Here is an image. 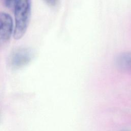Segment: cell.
<instances>
[{"instance_id": "1", "label": "cell", "mask_w": 131, "mask_h": 131, "mask_svg": "<svg viewBox=\"0 0 131 131\" xmlns=\"http://www.w3.org/2000/svg\"><path fill=\"white\" fill-rule=\"evenodd\" d=\"M31 0H19L14 9L15 27L13 36L15 39L21 38L28 28L31 16Z\"/></svg>"}, {"instance_id": "2", "label": "cell", "mask_w": 131, "mask_h": 131, "mask_svg": "<svg viewBox=\"0 0 131 131\" xmlns=\"http://www.w3.org/2000/svg\"><path fill=\"white\" fill-rule=\"evenodd\" d=\"M34 56L33 50L30 48H20L12 52L9 63L13 69H18L29 63Z\"/></svg>"}, {"instance_id": "3", "label": "cell", "mask_w": 131, "mask_h": 131, "mask_svg": "<svg viewBox=\"0 0 131 131\" xmlns=\"http://www.w3.org/2000/svg\"><path fill=\"white\" fill-rule=\"evenodd\" d=\"M11 16L4 12H0V43L7 41L11 37L13 27Z\"/></svg>"}, {"instance_id": "4", "label": "cell", "mask_w": 131, "mask_h": 131, "mask_svg": "<svg viewBox=\"0 0 131 131\" xmlns=\"http://www.w3.org/2000/svg\"><path fill=\"white\" fill-rule=\"evenodd\" d=\"M116 66L121 70L131 72V52H123L115 59Z\"/></svg>"}, {"instance_id": "5", "label": "cell", "mask_w": 131, "mask_h": 131, "mask_svg": "<svg viewBox=\"0 0 131 131\" xmlns=\"http://www.w3.org/2000/svg\"><path fill=\"white\" fill-rule=\"evenodd\" d=\"M19 0H4V4L6 7L10 9H15Z\"/></svg>"}, {"instance_id": "6", "label": "cell", "mask_w": 131, "mask_h": 131, "mask_svg": "<svg viewBox=\"0 0 131 131\" xmlns=\"http://www.w3.org/2000/svg\"><path fill=\"white\" fill-rule=\"evenodd\" d=\"M44 1L49 5L50 6H55L58 0H44Z\"/></svg>"}, {"instance_id": "7", "label": "cell", "mask_w": 131, "mask_h": 131, "mask_svg": "<svg viewBox=\"0 0 131 131\" xmlns=\"http://www.w3.org/2000/svg\"><path fill=\"white\" fill-rule=\"evenodd\" d=\"M0 118H1V111H0Z\"/></svg>"}]
</instances>
